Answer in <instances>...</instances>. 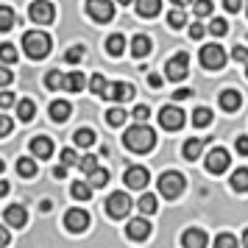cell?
<instances>
[{"label": "cell", "instance_id": "obj_1", "mask_svg": "<svg viewBox=\"0 0 248 248\" xmlns=\"http://www.w3.org/2000/svg\"><path fill=\"white\" fill-rule=\"evenodd\" d=\"M123 142H125V148L134 151V154H148L151 148L156 145V134H154V128H148L145 123H137L123 134Z\"/></svg>", "mask_w": 248, "mask_h": 248}, {"label": "cell", "instance_id": "obj_2", "mask_svg": "<svg viewBox=\"0 0 248 248\" xmlns=\"http://www.w3.org/2000/svg\"><path fill=\"white\" fill-rule=\"evenodd\" d=\"M23 50L28 53L31 59H42L50 53V36L45 31H28L23 36Z\"/></svg>", "mask_w": 248, "mask_h": 248}, {"label": "cell", "instance_id": "obj_3", "mask_svg": "<svg viewBox=\"0 0 248 248\" xmlns=\"http://www.w3.org/2000/svg\"><path fill=\"white\" fill-rule=\"evenodd\" d=\"M184 187H187V181H184V176L176 173V170H168V173L159 176V192H162L165 198H170V201H176L181 192H184Z\"/></svg>", "mask_w": 248, "mask_h": 248}, {"label": "cell", "instance_id": "obj_4", "mask_svg": "<svg viewBox=\"0 0 248 248\" xmlns=\"http://www.w3.org/2000/svg\"><path fill=\"white\" fill-rule=\"evenodd\" d=\"M128 212H131V198L125 192H112L106 198V215L109 217H125Z\"/></svg>", "mask_w": 248, "mask_h": 248}, {"label": "cell", "instance_id": "obj_5", "mask_svg": "<svg viewBox=\"0 0 248 248\" xmlns=\"http://www.w3.org/2000/svg\"><path fill=\"white\" fill-rule=\"evenodd\" d=\"M87 12L95 23H109L114 17V3L109 0H87Z\"/></svg>", "mask_w": 248, "mask_h": 248}, {"label": "cell", "instance_id": "obj_6", "mask_svg": "<svg viewBox=\"0 0 248 248\" xmlns=\"http://www.w3.org/2000/svg\"><path fill=\"white\" fill-rule=\"evenodd\" d=\"M187 67H190V56L181 50V53H176V56L170 59L165 70H168V78L170 81H184V78H187V73H190Z\"/></svg>", "mask_w": 248, "mask_h": 248}, {"label": "cell", "instance_id": "obj_7", "mask_svg": "<svg viewBox=\"0 0 248 248\" xmlns=\"http://www.w3.org/2000/svg\"><path fill=\"white\" fill-rule=\"evenodd\" d=\"M201 64L206 70H220L226 64V53L220 45H206L201 47Z\"/></svg>", "mask_w": 248, "mask_h": 248}, {"label": "cell", "instance_id": "obj_8", "mask_svg": "<svg viewBox=\"0 0 248 248\" xmlns=\"http://www.w3.org/2000/svg\"><path fill=\"white\" fill-rule=\"evenodd\" d=\"M159 123H162V128H168V131H179L181 125H184V112H181L179 106H162Z\"/></svg>", "mask_w": 248, "mask_h": 248}, {"label": "cell", "instance_id": "obj_9", "mask_svg": "<svg viewBox=\"0 0 248 248\" xmlns=\"http://www.w3.org/2000/svg\"><path fill=\"white\" fill-rule=\"evenodd\" d=\"M229 165H232V156L226 148H212L206 154V170L209 173H223V170H229Z\"/></svg>", "mask_w": 248, "mask_h": 248}, {"label": "cell", "instance_id": "obj_10", "mask_svg": "<svg viewBox=\"0 0 248 248\" xmlns=\"http://www.w3.org/2000/svg\"><path fill=\"white\" fill-rule=\"evenodd\" d=\"M31 20H34L36 25H50L53 23V17H56V12H53V3H47V0H36V3H31Z\"/></svg>", "mask_w": 248, "mask_h": 248}, {"label": "cell", "instance_id": "obj_11", "mask_svg": "<svg viewBox=\"0 0 248 248\" xmlns=\"http://www.w3.org/2000/svg\"><path fill=\"white\" fill-rule=\"evenodd\" d=\"M134 87L128 84V81H112V84H106V90H103V95L109 98V101H128L131 95H134Z\"/></svg>", "mask_w": 248, "mask_h": 248}, {"label": "cell", "instance_id": "obj_12", "mask_svg": "<svg viewBox=\"0 0 248 248\" xmlns=\"http://www.w3.org/2000/svg\"><path fill=\"white\" fill-rule=\"evenodd\" d=\"M125 187H131V190H145L148 187V181H151V176H148V170L145 168H140V165H134V168H128L125 170Z\"/></svg>", "mask_w": 248, "mask_h": 248}, {"label": "cell", "instance_id": "obj_13", "mask_svg": "<svg viewBox=\"0 0 248 248\" xmlns=\"http://www.w3.org/2000/svg\"><path fill=\"white\" fill-rule=\"evenodd\" d=\"M64 226H67L70 232H84L87 226H90V215L84 212V209H70L67 215H64Z\"/></svg>", "mask_w": 248, "mask_h": 248}, {"label": "cell", "instance_id": "obj_14", "mask_svg": "<svg viewBox=\"0 0 248 248\" xmlns=\"http://www.w3.org/2000/svg\"><path fill=\"white\" fill-rule=\"evenodd\" d=\"M3 220L9 226H14V229H23L25 220H28V212H25V206H20V203H12V206H6Z\"/></svg>", "mask_w": 248, "mask_h": 248}, {"label": "cell", "instance_id": "obj_15", "mask_svg": "<svg viewBox=\"0 0 248 248\" xmlns=\"http://www.w3.org/2000/svg\"><path fill=\"white\" fill-rule=\"evenodd\" d=\"M125 234L131 237V240H145L151 234V223H148L145 217H131L128 226H125Z\"/></svg>", "mask_w": 248, "mask_h": 248}, {"label": "cell", "instance_id": "obj_16", "mask_svg": "<svg viewBox=\"0 0 248 248\" xmlns=\"http://www.w3.org/2000/svg\"><path fill=\"white\" fill-rule=\"evenodd\" d=\"M206 243H209V237H206V232H201V229H187V232L181 234V246L184 248H206Z\"/></svg>", "mask_w": 248, "mask_h": 248}, {"label": "cell", "instance_id": "obj_17", "mask_svg": "<svg viewBox=\"0 0 248 248\" xmlns=\"http://www.w3.org/2000/svg\"><path fill=\"white\" fill-rule=\"evenodd\" d=\"M31 154H34L36 159H50V154H53V142H50V137H34L31 140Z\"/></svg>", "mask_w": 248, "mask_h": 248}, {"label": "cell", "instance_id": "obj_18", "mask_svg": "<svg viewBox=\"0 0 248 248\" xmlns=\"http://www.w3.org/2000/svg\"><path fill=\"white\" fill-rule=\"evenodd\" d=\"M243 106V95L237 90H223L220 92V109L223 112H237Z\"/></svg>", "mask_w": 248, "mask_h": 248}, {"label": "cell", "instance_id": "obj_19", "mask_svg": "<svg viewBox=\"0 0 248 248\" xmlns=\"http://www.w3.org/2000/svg\"><path fill=\"white\" fill-rule=\"evenodd\" d=\"M151 39H148L145 34H140V36H134L131 39V56H137V59H145L148 53H151Z\"/></svg>", "mask_w": 248, "mask_h": 248}, {"label": "cell", "instance_id": "obj_20", "mask_svg": "<svg viewBox=\"0 0 248 248\" xmlns=\"http://www.w3.org/2000/svg\"><path fill=\"white\" fill-rule=\"evenodd\" d=\"M73 112V106L67 101H53L50 103V117H53V123H64Z\"/></svg>", "mask_w": 248, "mask_h": 248}, {"label": "cell", "instance_id": "obj_21", "mask_svg": "<svg viewBox=\"0 0 248 248\" xmlns=\"http://www.w3.org/2000/svg\"><path fill=\"white\" fill-rule=\"evenodd\" d=\"M162 12V0H137V14L140 17H156Z\"/></svg>", "mask_w": 248, "mask_h": 248}, {"label": "cell", "instance_id": "obj_22", "mask_svg": "<svg viewBox=\"0 0 248 248\" xmlns=\"http://www.w3.org/2000/svg\"><path fill=\"white\" fill-rule=\"evenodd\" d=\"M203 140H206V137H201V140H198V137L187 140V142H184V159L195 162V159L201 156V151H203Z\"/></svg>", "mask_w": 248, "mask_h": 248}, {"label": "cell", "instance_id": "obj_23", "mask_svg": "<svg viewBox=\"0 0 248 248\" xmlns=\"http://www.w3.org/2000/svg\"><path fill=\"white\" fill-rule=\"evenodd\" d=\"M123 50H125V36L123 34H112L106 39V53H109V56H123Z\"/></svg>", "mask_w": 248, "mask_h": 248}, {"label": "cell", "instance_id": "obj_24", "mask_svg": "<svg viewBox=\"0 0 248 248\" xmlns=\"http://www.w3.org/2000/svg\"><path fill=\"white\" fill-rule=\"evenodd\" d=\"M84 84H87V78H84V73H78V70H73L70 76H64V90L67 92H81Z\"/></svg>", "mask_w": 248, "mask_h": 248}, {"label": "cell", "instance_id": "obj_25", "mask_svg": "<svg viewBox=\"0 0 248 248\" xmlns=\"http://www.w3.org/2000/svg\"><path fill=\"white\" fill-rule=\"evenodd\" d=\"M14 23H17V14H14L12 6H0V31L6 34V31H12Z\"/></svg>", "mask_w": 248, "mask_h": 248}, {"label": "cell", "instance_id": "obj_26", "mask_svg": "<svg viewBox=\"0 0 248 248\" xmlns=\"http://www.w3.org/2000/svg\"><path fill=\"white\" fill-rule=\"evenodd\" d=\"M232 190L234 192H248V168H240L232 173Z\"/></svg>", "mask_w": 248, "mask_h": 248}, {"label": "cell", "instance_id": "obj_27", "mask_svg": "<svg viewBox=\"0 0 248 248\" xmlns=\"http://www.w3.org/2000/svg\"><path fill=\"white\" fill-rule=\"evenodd\" d=\"M70 192H73V198H76V201H90V195H92V184H87V181H73Z\"/></svg>", "mask_w": 248, "mask_h": 248}, {"label": "cell", "instance_id": "obj_28", "mask_svg": "<svg viewBox=\"0 0 248 248\" xmlns=\"http://www.w3.org/2000/svg\"><path fill=\"white\" fill-rule=\"evenodd\" d=\"M168 25L173 28V31H179V28H184V25H187V14H184V9H181V6H176V9L168 14Z\"/></svg>", "mask_w": 248, "mask_h": 248}, {"label": "cell", "instance_id": "obj_29", "mask_svg": "<svg viewBox=\"0 0 248 248\" xmlns=\"http://www.w3.org/2000/svg\"><path fill=\"white\" fill-rule=\"evenodd\" d=\"M73 140H76L78 148H90V145H95V131H92V128H78V131L73 134Z\"/></svg>", "mask_w": 248, "mask_h": 248}, {"label": "cell", "instance_id": "obj_30", "mask_svg": "<svg viewBox=\"0 0 248 248\" xmlns=\"http://www.w3.org/2000/svg\"><path fill=\"white\" fill-rule=\"evenodd\" d=\"M209 123H212V112H209L206 106H201V109L192 112V125H195V128H206Z\"/></svg>", "mask_w": 248, "mask_h": 248}, {"label": "cell", "instance_id": "obj_31", "mask_svg": "<svg viewBox=\"0 0 248 248\" xmlns=\"http://www.w3.org/2000/svg\"><path fill=\"white\" fill-rule=\"evenodd\" d=\"M17 114H20V120L23 123H28V120H34V114H36V106H34V101H20L17 103Z\"/></svg>", "mask_w": 248, "mask_h": 248}, {"label": "cell", "instance_id": "obj_32", "mask_svg": "<svg viewBox=\"0 0 248 248\" xmlns=\"http://www.w3.org/2000/svg\"><path fill=\"white\" fill-rule=\"evenodd\" d=\"M17 173H20V176H25V179L36 176V162H34V159H28V156L17 159Z\"/></svg>", "mask_w": 248, "mask_h": 248}, {"label": "cell", "instance_id": "obj_33", "mask_svg": "<svg viewBox=\"0 0 248 248\" xmlns=\"http://www.w3.org/2000/svg\"><path fill=\"white\" fill-rule=\"evenodd\" d=\"M137 206H140V212H142V215H154V212H156V206H159V201H156V195L145 192V195L140 198V203H137Z\"/></svg>", "mask_w": 248, "mask_h": 248}, {"label": "cell", "instance_id": "obj_34", "mask_svg": "<svg viewBox=\"0 0 248 248\" xmlns=\"http://www.w3.org/2000/svg\"><path fill=\"white\" fill-rule=\"evenodd\" d=\"M87 181H90L92 187H103V184L109 181V170H103V168H95L92 173H87Z\"/></svg>", "mask_w": 248, "mask_h": 248}, {"label": "cell", "instance_id": "obj_35", "mask_svg": "<svg viewBox=\"0 0 248 248\" xmlns=\"http://www.w3.org/2000/svg\"><path fill=\"white\" fill-rule=\"evenodd\" d=\"M45 84H47V90H64V73L50 70V73L45 76Z\"/></svg>", "mask_w": 248, "mask_h": 248}, {"label": "cell", "instance_id": "obj_36", "mask_svg": "<svg viewBox=\"0 0 248 248\" xmlns=\"http://www.w3.org/2000/svg\"><path fill=\"white\" fill-rule=\"evenodd\" d=\"M0 62H3V64L17 62V47H14L12 42H3V45H0Z\"/></svg>", "mask_w": 248, "mask_h": 248}, {"label": "cell", "instance_id": "obj_37", "mask_svg": "<svg viewBox=\"0 0 248 248\" xmlns=\"http://www.w3.org/2000/svg\"><path fill=\"white\" fill-rule=\"evenodd\" d=\"M106 123L109 125H123L125 123V109H120V106L109 109V112H106Z\"/></svg>", "mask_w": 248, "mask_h": 248}, {"label": "cell", "instance_id": "obj_38", "mask_svg": "<svg viewBox=\"0 0 248 248\" xmlns=\"http://www.w3.org/2000/svg\"><path fill=\"white\" fill-rule=\"evenodd\" d=\"M192 9H195V17L201 20V17H209L212 14V0H198V3H192Z\"/></svg>", "mask_w": 248, "mask_h": 248}, {"label": "cell", "instance_id": "obj_39", "mask_svg": "<svg viewBox=\"0 0 248 248\" xmlns=\"http://www.w3.org/2000/svg\"><path fill=\"white\" fill-rule=\"evenodd\" d=\"M209 34H215V36L229 34V23H226V20H220V17H215L212 23H209Z\"/></svg>", "mask_w": 248, "mask_h": 248}, {"label": "cell", "instance_id": "obj_40", "mask_svg": "<svg viewBox=\"0 0 248 248\" xmlns=\"http://www.w3.org/2000/svg\"><path fill=\"white\" fill-rule=\"evenodd\" d=\"M78 168L84 170V173H92V170L98 168V156H92V154L81 156V159H78Z\"/></svg>", "mask_w": 248, "mask_h": 248}, {"label": "cell", "instance_id": "obj_41", "mask_svg": "<svg viewBox=\"0 0 248 248\" xmlns=\"http://www.w3.org/2000/svg\"><path fill=\"white\" fill-rule=\"evenodd\" d=\"M62 165H67V168H73V165H78V156H76V151L73 148H62Z\"/></svg>", "mask_w": 248, "mask_h": 248}, {"label": "cell", "instance_id": "obj_42", "mask_svg": "<svg viewBox=\"0 0 248 248\" xmlns=\"http://www.w3.org/2000/svg\"><path fill=\"white\" fill-rule=\"evenodd\" d=\"M215 246H217V248H237V237L217 234V237H215Z\"/></svg>", "mask_w": 248, "mask_h": 248}, {"label": "cell", "instance_id": "obj_43", "mask_svg": "<svg viewBox=\"0 0 248 248\" xmlns=\"http://www.w3.org/2000/svg\"><path fill=\"white\" fill-rule=\"evenodd\" d=\"M90 90H92V92H98V95H103V90H106V78L95 73V76L90 78Z\"/></svg>", "mask_w": 248, "mask_h": 248}, {"label": "cell", "instance_id": "obj_44", "mask_svg": "<svg viewBox=\"0 0 248 248\" xmlns=\"http://www.w3.org/2000/svg\"><path fill=\"white\" fill-rule=\"evenodd\" d=\"M64 59H67L70 64H78L81 59H84V47H81V45L70 47V50H67V56H64Z\"/></svg>", "mask_w": 248, "mask_h": 248}, {"label": "cell", "instance_id": "obj_45", "mask_svg": "<svg viewBox=\"0 0 248 248\" xmlns=\"http://www.w3.org/2000/svg\"><path fill=\"white\" fill-rule=\"evenodd\" d=\"M131 117H134L137 123H145L148 117H151V109H148V106H137L134 112H131Z\"/></svg>", "mask_w": 248, "mask_h": 248}, {"label": "cell", "instance_id": "obj_46", "mask_svg": "<svg viewBox=\"0 0 248 248\" xmlns=\"http://www.w3.org/2000/svg\"><path fill=\"white\" fill-rule=\"evenodd\" d=\"M232 59H234V62H240V64H246V62H248V47L237 45L234 50H232Z\"/></svg>", "mask_w": 248, "mask_h": 248}, {"label": "cell", "instance_id": "obj_47", "mask_svg": "<svg viewBox=\"0 0 248 248\" xmlns=\"http://www.w3.org/2000/svg\"><path fill=\"white\" fill-rule=\"evenodd\" d=\"M14 103H17L14 92H0V109H9V106H14Z\"/></svg>", "mask_w": 248, "mask_h": 248}, {"label": "cell", "instance_id": "obj_48", "mask_svg": "<svg viewBox=\"0 0 248 248\" xmlns=\"http://www.w3.org/2000/svg\"><path fill=\"white\" fill-rule=\"evenodd\" d=\"M9 134H12V120H9V114H0V137Z\"/></svg>", "mask_w": 248, "mask_h": 248}, {"label": "cell", "instance_id": "obj_49", "mask_svg": "<svg viewBox=\"0 0 248 248\" xmlns=\"http://www.w3.org/2000/svg\"><path fill=\"white\" fill-rule=\"evenodd\" d=\"M12 81H14V73H12V70H6L3 64H0V87H9Z\"/></svg>", "mask_w": 248, "mask_h": 248}, {"label": "cell", "instance_id": "obj_50", "mask_svg": "<svg viewBox=\"0 0 248 248\" xmlns=\"http://www.w3.org/2000/svg\"><path fill=\"white\" fill-rule=\"evenodd\" d=\"M234 148H237V154H240V156H248V137H237Z\"/></svg>", "mask_w": 248, "mask_h": 248}, {"label": "cell", "instance_id": "obj_51", "mask_svg": "<svg viewBox=\"0 0 248 248\" xmlns=\"http://www.w3.org/2000/svg\"><path fill=\"white\" fill-rule=\"evenodd\" d=\"M223 9L232 12V14H237L240 9H243V0H223Z\"/></svg>", "mask_w": 248, "mask_h": 248}, {"label": "cell", "instance_id": "obj_52", "mask_svg": "<svg viewBox=\"0 0 248 248\" xmlns=\"http://www.w3.org/2000/svg\"><path fill=\"white\" fill-rule=\"evenodd\" d=\"M203 34H206V28H203V25L198 23V20H195V25L190 28V36H192V39H201Z\"/></svg>", "mask_w": 248, "mask_h": 248}, {"label": "cell", "instance_id": "obj_53", "mask_svg": "<svg viewBox=\"0 0 248 248\" xmlns=\"http://www.w3.org/2000/svg\"><path fill=\"white\" fill-rule=\"evenodd\" d=\"M148 87H151V90H159V87H162V76L151 73V76H148Z\"/></svg>", "mask_w": 248, "mask_h": 248}, {"label": "cell", "instance_id": "obj_54", "mask_svg": "<svg viewBox=\"0 0 248 248\" xmlns=\"http://www.w3.org/2000/svg\"><path fill=\"white\" fill-rule=\"evenodd\" d=\"M192 95V90H176L173 92V98H176V101H184V98H190Z\"/></svg>", "mask_w": 248, "mask_h": 248}, {"label": "cell", "instance_id": "obj_55", "mask_svg": "<svg viewBox=\"0 0 248 248\" xmlns=\"http://www.w3.org/2000/svg\"><path fill=\"white\" fill-rule=\"evenodd\" d=\"M9 246V232H6V226H0V248Z\"/></svg>", "mask_w": 248, "mask_h": 248}, {"label": "cell", "instance_id": "obj_56", "mask_svg": "<svg viewBox=\"0 0 248 248\" xmlns=\"http://www.w3.org/2000/svg\"><path fill=\"white\" fill-rule=\"evenodd\" d=\"M64 173H67V165H59V168L53 170V176H56V179H64Z\"/></svg>", "mask_w": 248, "mask_h": 248}, {"label": "cell", "instance_id": "obj_57", "mask_svg": "<svg viewBox=\"0 0 248 248\" xmlns=\"http://www.w3.org/2000/svg\"><path fill=\"white\" fill-rule=\"evenodd\" d=\"M6 192H9V184H6V181H0V198H3Z\"/></svg>", "mask_w": 248, "mask_h": 248}, {"label": "cell", "instance_id": "obj_58", "mask_svg": "<svg viewBox=\"0 0 248 248\" xmlns=\"http://www.w3.org/2000/svg\"><path fill=\"white\" fill-rule=\"evenodd\" d=\"M187 3H192V0H173V6H181V9H184Z\"/></svg>", "mask_w": 248, "mask_h": 248}, {"label": "cell", "instance_id": "obj_59", "mask_svg": "<svg viewBox=\"0 0 248 248\" xmlns=\"http://www.w3.org/2000/svg\"><path fill=\"white\" fill-rule=\"evenodd\" d=\"M243 246L248 248V232H246V234H243Z\"/></svg>", "mask_w": 248, "mask_h": 248}, {"label": "cell", "instance_id": "obj_60", "mask_svg": "<svg viewBox=\"0 0 248 248\" xmlns=\"http://www.w3.org/2000/svg\"><path fill=\"white\" fill-rule=\"evenodd\" d=\"M117 3H123V6H131V0H117Z\"/></svg>", "mask_w": 248, "mask_h": 248}, {"label": "cell", "instance_id": "obj_61", "mask_svg": "<svg viewBox=\"0 0 248 248\" xmlns=\"http://www.w3.org/2000/svg\"><path fill=\"white\" fill-rule=\"evenodd\" d=\"M3 168H6V165H3V159H0V173H3Z\"/></svg>", "mask_w": 248, "mask_h": 248}, {"label": "cell", "instance_id": "obj_62", "mask_svg": "<svg viewBox=\"0 0 248 248\" xmlns=\"http://www.w3.org/2000/svg\"><path fill=\"white\" fill-rule=\"evenodd\" d=\"M246 73H248V62H246Z\"/></svg>", "mask_w": 248, "mask_h": 248}, {"label": "cell", "instance_id": "obj_63", "mask_svg": "<svg viewBox=\"0 0 248 248\" xmlns=\"http://www.w3.org/2000/svg\"><path fill=\"white\" fill-rule=\"evenodd\" d=\"M246 9H248V0H246Z\"/></svg>", "mask_w": 248, "mask_h": 248}]
</instances>
